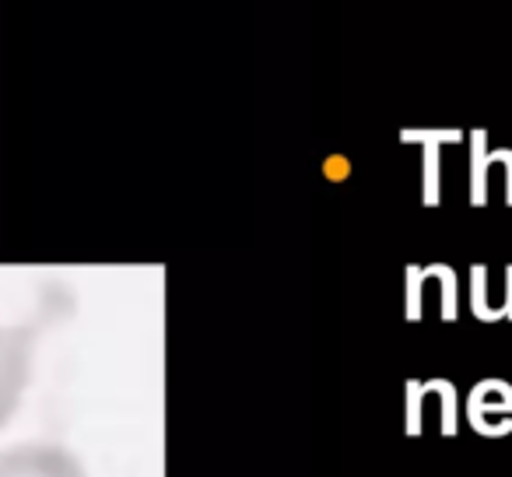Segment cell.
I'll use <instances>...</instances> for the list:
<instances>
[{
  "instance_id": "cell-1",
  "label": "cell",
  "mask_w": 512,
  "mask_h": 477,
  "mask_svg": "<svg viewBox=\"0 0 512 477\" xmlns=\"http://www.w3.org/2000/svg\"><path fill=\"white\" fill-rule=\"evenodd\" d=\"M0 477H81V470L60 449L25 446L0 453Z\"/></svg>"
},
{
  "instance_id": "cell-2",
  "label": "cell",
  "mask_w": 512,
  "mask_h": 477,
  "mask_svg": "<svg viewBox=\"0 0 512 477\" xmlns=\"http://www.w3.org/2000/svg\"><path fill=\"white\" fill-rule=\"evenodd\" d=\"M15 365L8 362V355H0V418L15 407V397H18V383H15Z\"/></svg>"
}]
</instances>
